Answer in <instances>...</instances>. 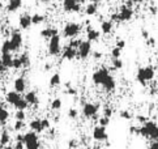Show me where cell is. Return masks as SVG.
<instances>
[{"label":"cell","instance_id":"1","mask_svg":"<svg viewBox=\"0 0 158 149\" xmlns=\"http://www.w3.org/2000/svg\"><path fill=\"white\" fill-rule=\"evenodd\" d=\"M139 135L152 141H158V126L152 120H148L139 127Z\"/></svg>","mask_w":158,"mask_h":149},{"label":"cell","instance_id":"2","mask_svg":"<svg viewBox=\"0 0 158 149\" xmlns=\"http://www.w3.org/2000/svg\"><path fill=\"white\" fill-rule=\"evenodd\" d=\"M154 74H156V71L152 66L143 67V68H139L137 74H136V80L141 85H145L148 81H152V80L154 79Z\"/></svg>","mask_w":158,"mask_h":149},{"label":"cell","instance_id":"3","mask_svg":"<svg viewBox=\"0 0 158 149\" xmlns=\"http://www.w3.org/2000/svg\"><path fill=\"white\" fill-rule=\"evenodd\" d=\"M24 145L26 149H41V144H39V139L37 136V132H26L24 135Z\"/></svg>","mask_w":158,"mask_h":149},{"label":"cell","instance_id":"4","mask_svg":"<svg viewBox=\"0 0 158 149\" xmlns=\"http://www.w3.org/2000/svg\"><path fill=\"white\" fill-rule=\"evenodd\" d=\"M110 76H111V74L109 73V71H107L106 68H99L98 71H95L93 73L92 80H93V83L95 85H102V87H103V84L107 81V79H109Z\"/></svg>","mask_w":158,"mask_h":149},{"label":"cell","instance_id":"5","mask_svg":"<svg viewBox=\"0 0 158 149\" xmlns=\"http://www.w3.org/2000/svg\"><path fill=\"white\" fill-rule=\"evenodd\" d=\"M80 32H81V26L76 24V22H68L63 29V34L65 38H75L80 34Z\"/></svg>","mask_w":158,"mask_h":149},{"label":"cell","instance_id":"6","mask_svg":"<svg viewBox=\"0 0 158 149\" xmlns=\"http://www.w3.org/2000/svg\"><path fill=\"white\" fill-rule=\"evenodd\" d=\"M92 54V42L90 41H82L77 49V58L85 60L88 56Z\"/></svg>","mask_w":158,"mask_h":149},{"label":"cell","instance_id":"7","mask_svg":"<svg viewBox=\"0 0 158 149\" xmlns=\"http://www.w3.org/2000/svg\"><path fill=\"white\" fill-rule=\"evenodd\" d=\"M48 54L56 56L60 54V36L56 34L52 38L48 39Z\"/></svg>","mask_w":158,"mask_h":149},{"label":"cell","instance_id":"8","mask_svg":"<svg viewBox=\"0 0 158 149\" xmlns=\"http://www.w3.org/2000/svg\"><path fill=\"white\" fill-rule=\"evenodd\" d=\"M98 110H99V106L97 104H85L82 107V114L86 118H94L97 115Z\"/></svg>","mask_w":158,"mask_h":149},{"label":"cell","instance_id":"9","mask_svg":"<svg viewBox=\"0 0 158 149\" xmlns=\"http://www.w3.org/2000/svg\"><path fill=\"white\" fill-rule=\"evenodd\" d=\"M93 139L97 141H106L109 139V135H107L106 127H102V126H97L93 130Z\"/></svg>","mask_w":158,"mask_h":149},{"label":"cell","instance_id":"10","mask_svg":"<svg viewBox=\"0 0 158 149\" xmlns=\"http://www.w3.org/2000/svg\"><path fill=\"white\" fill-rule=\"evenodd\" d=\"M10 45H12V50L13 51H17L21 49V46H22V36H21V33L19 30H15L12 33V37H10Z\"/></svg>","mask_w":158,"mask_h":149},{"label":"cell","instance_id":"11","mask_svg":"<svg viewBox=\"0 0 158 149\" xmlns=\"http://www.w3.org/2000/svg\"><path fill=\"white\" fill-rule=\"evenodd\" d=\"M119 20L120 21H129L133 16V9L129 5H122L119 11Z\"/></svg>","mask_w":158,"mask_h":149},{"label":"cell","instance_id":"12","mask_svg":"<svg viewBox=\"0 0 158 149\" xmlns=\"http://www.w3.org/2000/svg\"><path fill=\"white\" fill-rule=\"evenodd\" d=\"M63 8L65 12H78L81 8V5L80 4H77L76 0H63Z\"/></svg>","mask_w":158,"mask_h":149},{"label":"cell","instance_id":"13","mask_svg":"<svg viewBox=\"0 0 158 149\" xmlns=\"http://www.w3.org/2000/svg\"><path fill=\"white\" fill-rule=\"evenodd\" d=\"M19 25H20L21 29L27 30V29H29V28L33 25V22H31V16H30L29 13L21 15L20 19H19Z\"/></svg>","mask_w":158,"mask_h":149},{"label":"cell","instance_id":"14","mask_svg":"<svg viewBox=\"0 0 158 149\" xmlns=\"http://www.w3.org/2000/svg\"><path fill=\"white\" fill-rule=\"evenodd\" d=\"M75 58H77V49L75 47H71V46L68 45L67 47L63 50V59L65 60H73Z\"/></svg>","mask_w":158,"mask_h":149},{"label":"cell","instance_id":"15","mask_svg":"<svg viewBox=\"0 0 158 149\" xmlns=\"http://www.w3.org/2000/svg\"><path fill=\"white\" fill-rule=\"evenodd\" d=\"M21 98H22L21 94H20V93H17V92H16V90L8 92L7 96H5V101H7L8 104H10L12 106H15V105L17 104V102H19Z\"/></svg>","mask_w":158,"mask_h":149},{"label":"cell","instance_id":"16","mask_svg":"<svg viewBox=\"0 0 158 149\" xmlns=\"http://www.w3.org/2000/svg\"><path fill=\"white\" fill-rule=\"evenodd\" d=\"M13 87H15V90L17 92V93H24L25 89H26V81H25V79L24 77H17L15 80V84H13Z\"/></svg>","mask_w":158,"mask_h":149},{"label":"cell","instance_id":"17","mask_svg":"<svg viewBox=\"0 0 158 149\" xmlns=\"http://www.w3.org/2000/svg\"><path fill=\"white\" fill-rule=\"evenodd\" d=\"M99 36H101V33H99L98 30L93 29L92 26H88V29H86V37H88V41H90V42H93V41H98V39H99Z\"/></svg>","mask_w":158,"mask_h":149},{"label":"cell","instance_id":"18","mask_svg":"<svg viewBox=\"0 0 158 149\" xmlns=\"http://www.w3.org/2000/svg\"><path fill=\"white\" fill-rule=\"evenodd\" d=\"M13 59L15 58L10 54H2V59L0 60H2V64L8 70V68H13Z\"/></svg>","mask_w":158,"mask_h":149},{"label":"cell","instance_id":"19","mask_svg":"<svg viewBox=\"0 0 158 149\" xmlns=\"http://www.w3.org/2000/svg\"><path fill=\"white\" fill-rule=\"evenodd\" d=\"M25 101H26L29 105L37 106L38 102H39V98H38V96H37L35 92H27V93L25 94Z\"/></svg>","mask_w":158,"mask_h":149},{"label":"cell","instance_id":"20","mask_svg":"<svg viewBox=\"0 0 158 149\" xmlns=\"http://www.w3.org/2000/svg\"><path fill=\"white\" fill-rule=\"evenodd\" d=\"M29 127L33 130V132H42V131H44L43 126H42V119L31 120V122L29 123Z\"/></svg>","mask_w":158,"mask_h":149},{"label":"cell","instance_id":"21","mask_svg":"<svg viewBox=\"0 0 158 149\" xmlns=\"http://www.w3.org/2000/svg\"><path fill=\"white\" fill-rule=\"evenodd\" d=\"M22 7V0H9L7 4V11L8 12H15Z\"/></svg>","mask_w":158,"mask_h":149},{"label":"cell","instance_id":"22","mask_svg":"<svg viewBox=\"0 0 158 149\" xmlns=\"http://www.w3.org/2000/svg\"><path fill=\"white\" fill-rule=\"evenodd\" d=\"M41 37L44 38V39H50V38H52L54 36H56L58 34V30L55 29V28H46V29H43L41 30Z\"/></svg>","mask_w":158,"mask_h":149},{"label":"cell","instance_id":"23","mask_svg":"<svg viewBox=\"0 0 158 149\" xmlns=\"http://www.w3.org/2000/svg\"><path fill=\"white\" fill-rule=\"evenodd\" d=\"M112 26H114V22L110 20H106L101 22V30L103 34H110L112 32Z\"/></svg>","mask_w":158,"mask_h":149},{"label":"cell","instance_id":"24","mask_svg":"<svg viewBox=\"0 0 158 149\" xmlns=\"http://www.w3.org/2000/svg\"><path fill=\"white\" fill-rule=\"evenodd\" d=\"M115 87H116V83H115V79L112 76H110L109 79H107V81L103 84V89L106 92H112L115 89Z\"/></svg>","mask_w":158,"mask_h":149},{"label":"cell","instance_id":"25","mask_svg":"<svg viewBox=\"0 0 158 149\" xmlns=\"http://www.w3.org/2000/svg\"><path fill=\"white\" fill-rule=\"evenodd\" d=\"M9 118V113L8 110H5L3 105H0V123L2 124H5L7 123V120Z\"/></svg>","mask_w":158,"mask_h":149},{"label":"cell","instance_id":"26","mask_svg":"<svg viewBox=\"0 0 158 149\" xmlns=\"http://www.w3.org/2000/svg\"><path fill=\"white\" fill-rule=\"evenodd\" d=\"M60 81H61V79H60V74L59 73H54L51 77H50V87H58V85H60Z\"/></svg>","mask_w":158,"mask_h":149},{"label":"cell","instance_id":"27","mask_svg":"<svg viewBox=\"0 0 158 149\" xmlns=\"http://www.w3.org/2000/svg\"><path fill=\"white\" fill-rule=\"evenodd\" d=\"M9 140H10V135L8 134V131H3L2 136H0V145H2V147H7Z\"/></svg>","mask_w":158,"mask_h":149},{"label":"cell","instance_id":"28","mask_svg":"<svg viewBox=\"0 0 158 149\" xmlns=\"http://www.w3.org/2000/svg\"><path fill=\"white\" fill-rule=\"evenodd\" d=\"M85 13L88 16H94L95 13H97V4H94V3L88 4L86 8H85Z\"/></svg>","mask_w":158,"mask_h":149},{"label":"cell","instance_id":"29","mask_svg":"<svg viewBox=\"0 0 158 149\" xmlns=\"http://www.w3.org/2000/svg\"><path fill=\"white\" fill-rule=\"evenodd\" d=\"M12 45H10V41H4L2 45V54H10L12 53Z\"/></svg>","mask_w":158,"mask_h":149},{"label":"cell","instance_id":"30","mask_svg":"<svg viewBox=\"0 0 158 149\" xmlns=\"http://www.w3.org/2000/svg\"><path fill=\"white\" fill-rule=\"evenodd\" d=\"M43 21H44V16H42V15L35 13V15L31 16V22H33V25H39V24H42Z\"/></svg>","mask_w":158,"mask_h":149},{"label":"cell","instance_id":"31","mask_svg":"<svg viewBox=\"0 0 158 149\" xmlns=\"http://www.w3.org/2000/svg\"><path fill=\"white\" fill-rule=\"evenodd\" d=\"M27 106H29V104H27V102L25 101V98H21L13 107L16 109V110H24V111H25V109H26Z\"/></svg>","mask_w":158,"mask_h":149},{"label":"cell","instance_id":"32","mask_svg":"<svg viewBox=\"0 0 158 149\" xmlns=\"http://www.w3.org/2000/svg\"><path fill=\"white\" fill-rule=\"evenodd\" d=\"M61 100L60 98H55L52 102H51V109L52 110H55V111H58V110H60L61 109Z\"/></svg>","mask_w":158,"mask_h":149},{"label":"cell","instance_id":"33","mask_svg":"<svg viewBox=\"0 0 158 149\" xmlns=\"http://www.w3.org/2000/svg\"><path fill=\"white\" fill-rule=\"evenodd\" d=\"M15 118H16V120H22V122H24V120L26 119V114H25L24 110H16Z\"/></svg>","mask_w":158,"mask_h":149},{"label":"cell","instance_id":"34","mask_svg":"<svg viewBox=\"0 0 158 149\" xmlns=\"http://www.w3.org/2000/svg\"><path fill=\"white\" fill-rule=\"evenodd\" d=\"M120 55H122V50L118 49V47H114L111 51V56L112 59H120Z\"/></svg>","mask_w":158,"mask_h":149},{"label":"cell","instance_id":"35","mask_svg":"<svg viewBox=\"0 0 158 149\" xmlns=\"http://www.w3.org/2000/svg\"><path fill=\"white\" fill-rule=\"evenodd\" d=\"M112 67L115 70H122L123 68V62L120 59H112Z\"/></svg>","mask_w":158,"mask_h":149},{"label":"cell","instance_id":"36","mask_svg":"<svg viewBox=\"0 0 158 149\" xmlns=\"http://www.w3.org/2000/svg\"><path fill=\"white\" fill-rule=\"evenodd\" d=\"M24 66H22V62L20 59V56H17V58L13 59V68L15 70H20V68H22Z\"/></svg>","mask_w":158,"mask_h":149},{"label":"cell","instance_id":"37","mask_svg":"<svg viewBox=\"0 0 158 149\" xmlns=\"http://www.w3.org/2000/svg\"><path fill=\"white\" fill-rule=\"evenodd\" d=\"M24 127H25V123L22 122V120H16V123L13 126V130L15 131H21Z\"/></svg>","mask_w":158,"mask_h":149},{"label":"cell","instance_id":"38","mask_svg":"<svg viewBox=\"0 0 158 149\" xmlns=\"http://www.w3.org/2000/svg\"><path fill=\"white\" fill-rule=\"evenodd\" d=\"M77 115H78V111L76 110V109H69V110H68V117L71 119H76Z\"/></svg>","mask_w":158,"mask_h":149},{"label":"cell","instance_id":"39","mask_svg":"<svg viewBox=\"0 0 158 149\" xmlns=\"http://www.w3.org/2000/svg\"><path fill=\"white\" fill-rule=\"evenodd\" d=\"M109 123H110V118H107V117H102L99 119V126H102V127L109 126Z\"/></svg>","mask_w":158,"mask_h":149},{"label":"cell","instance_id":"40","mask_svg":"<svg viewBox=\"0 0 158 149\" xmlns=\"http://www.w3.org/2000/svg\"><path fill=\"white\" fill-rule=\"evenodd\" d=\"M119 115H120V118H123V119H127V120L132 118V115H131V114H129L128 111H126V110L120 111V114H119Z\"/></svg>","mask_w":158,"mask_h":149},{"label":"cell","instance_id":"41","mask_svg":"<svg viewBox=\"0 0 158 149\" xmlns=\"http://www.w3.org/2000/svg\"><path fill=\"white\" fill-rule=\"evenodd\" d=\"M116 47L123 50L124 47H126V41H123V39H119V41H116Z\"/></svg>","mask_w":158,"mask_h":149},{"label":"cell","instance_id":"42","mask_svg":"<svg viewBox=\"0 0 158 149\" xmlns=\"http://www.w3.org/2000/svg\"><path fill=\"white\" fill-rule=\"evenodd\" d=\"M112 115V110L110 107H106L105 110H103V117H107V118H110Z\"/></svg>","mask_w":158,"mask_h":149},{"label":"cell","instance_id":"43","mask_svg":"<svg viewBox=\"0 0 158 149\" xmlns=\"http://www.w3.org/2000/svg\"><path fill=\"white\" fill-rule=\"evenodd\" d=\"M92 55H93V58H94L95 60H98V59L102 58V53H99V51H93Z\"/></svg>","mask_w":158,"mask_h":149},{"label":"cell","instance_id":"44","mask_svg":"<svg viewBox=\"0 0 158 149\" xmlns=\"http://www.w3.org/2000/svg\"><path fill=\"white\" fill-rule=\"evenodd\" d=\"M42 126H43L44 130L50 128V120H48V119H42Z\"/></svg>","mask_w":158,"mask_h":149},{"label":"cell","instance_id":"45","mask_svg":"<svg viewBox=\"0 0 158 149\" xmlns=\"http://www.w3.org/2000/svg\"><path fill=\"white\" fill-rule=\"evenodd\" d=\"M65 93H67V94H71V96H76V94H77V90L69 87L68 89H67V92H65Z\"/></svg>","mask_w":158,"mask_h":149},{"label":"cell","instance_id":"46","mask_svg":"<svg viewBox=\"0 0 158 149\" xmlns=\"http://www.w3.org/2000/svg\"><path fill=\"white\" fill-rule=\"evenodd\" d=\"M110 21H112V22H119L120 20H119V15L118 13H114V15H111V20Z\"/></svg>","mask_w":158,"mask_h":149},{"label":"cell","instance_id":"47","mask_svg":"<svg viewBox=\"0 0 158 149\" xmlns=\"http://www.w3.org/2000/svg\"><path fill=\"white\" fill-rule=\"evenodd\" d=\"M25 145L22 141H16V145H15V149H24Z\"/></svg>","mask_w":158,"mask_h":149},{"label":"cell","instance_id":"48","mask_svg":"<svg viewBox=\"0 0 158 149\" xmlns=\"http://www.w3.org/2000/svg\"><path fill=\"white\" fill-rule=\"evenodd\" d=\"M68 145H69V148H71V149H75V148H77V141H76L75 139H73V140H71V141H69V144H68Z\"/></svg>","mask_w":158,"mask_h":149},{"label":"cell","instance_id":"49","mask_svg":"<svg viewBox=\"0 0 158 149\" xmlns=\"http://www.w3.org/2000/svg\"><path fill=\"white\" fill-rule=\"evenodd\" d=\"M148 149H158V141H153L152 144L149 145Z\"/></svg>","mask_w":158,"mask_h":149},{"label":"cell","instance_id":"50","mask_svg":"<svg viewBox=\"0 0 158 149\" xmlns=\"http://www.w3.org/2000/svg\"><path fill=\"white\" fill-rule=\"evenodd\" d=\"M141 36H143V38H145V39H148L149 38V33H148V30H143V32H141Z\"/></svg>","mask_w":158,"mask_h":149},{"label":"cell","instance_id":"51","mask_svg":"<svg viewBox=\"0 0 158 149\" xmlns=\"http://www.w3.org/2000/svg\"><path fill=\"white\" fill-rule=\"evenodd\" d=\"M146 41H148V45H150V46H154L156 45V39L154 38H148V39H146Z\"/></svg>","mask_w":158,"mask_h":149},{"label":"cell","instance_id":"52","mask_svg":"<svg viewBox=\"0 0 158 149\" xmlns=\"http://www.w3.org/2000/svg\"><path fill=\"white\" fill-rule=\"evenodd\" d=\"M137 120H139V122H141L143 124H144L145 122H148V120H146V118H145V117H141V115H139V117H137Z\"/></svg>","mask_w":158,"mask_h":149},{"label":"cell","instance_id":"53","mask_svg":"<svg viewBox=\"0 0 158 149\" xmlns=\"http://www.w3.org/2000/svg\"><path fill=\"white\" fill-rule=\"evenodd\" d=\"M5 71H7V68H5V67L2 64V60H0V74H3Z\"/></svg>","mask_w":158,"mask_h":149},{"label":"cell","instance_id":"54","mask_svg":"<svg viewBox=\"0 0 158 149\" xmlns=\"http://www.w3.org/2000/svg\"><path fill=\"white\" fill-rule=\"evenodd\" d=\"M150 12L153 15H156L157 13V7H150Z\"/></svg>","mask_w":158,"mask_h":149},{"label":"cell","instance_id":"55","mask_svg":"<svg viewBox=\"0 0 158 149\" xmlns=\"http://www.w3.org/2000/svg\"><path fill=\"white\" fill-rule=\"evenodd\" d=\"M48 70H51V64H48L47 63V64L44 66V71H48Z\"/></svg>","mask_w":158,"mask_h":149},{"label":"cell","instance_id":"56","mask_svg":"<svg viewBox=\"0 0 158 149\" xmlns=\"http://www.w3.org/2000/svg\"><path fill=\"white\" fill-rule=\"evenodd\" d=\"M76 2H77V4L82 5V4H85V3H86V0H76Z\"/></svg>","mask_w":158,"mask_h":149},{"label":"cell","instance_id":"57","mask_svg":"<svg viewBox=\"0 0 158 149\" xmlns=\"http://www.w3.org/2000/svg\"><path fill=\"white\" fill-rule=\"evenodd\" d=\"M38 3H50L51 2V0H37Z\"/></svg>","mask_w":158,"mask_h":149},{"label":"cell","instance_id":"58","mask_svg":"<svg viewBox=\"0 0 158 149\" xmlns=\"http://www.w3.org/2000/svg\"><path fill=\"white\" fill-rule=\"evenodd\" d=\"M3 149H15V148L10 147V145H7V147H3Z\"/></svg>","mask_w":158,"mask_h":149},{"label":"cell","instance_id":"59","mask_svg":"<svg viewBox=\"0 0 158 149\" xmlns=\"http://www.w3.org/2000/svg\"><path fill=\"white\" fill-rule=\"evenodd\" d=\"M90 2L94 3V4H97V3H99V2H101V0H90Z\"/></svg>","mask_w":158,"mask_h":149},{"label":"cell","instance_id":"60","mask_svg":"<svg viewBox=\"0 0 158 149\" xmlns=\"http://www.w3.org/2000/svg\"><path fill=\"white\" fill-rule=\"evenodd\" d=\"M131 2H132V3H140L141 0H131Z\"/></svg>","mask_w":158,"mask_h":149},{"label":"cell","instance_id":"61","mask_svg":"<svg viewBox=\"0 0 158 149\" xmlns=\"http://www.w3.org/2000/svg\"><path fill=\"white\" fill-rule=\"evenodd\" d=\"M86 149H93V148H86Z\"/></svg>","mask_w":158,"mask_h":149}]
</instances>
